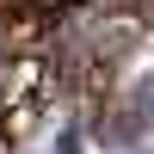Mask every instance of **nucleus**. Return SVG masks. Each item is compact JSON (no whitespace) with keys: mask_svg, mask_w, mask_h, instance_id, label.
Wrapping results in <instances>:
<instances>
[{"mask_svg":"<svg viewBox=\"0 0 154 154\" xmlns=\"http://www.w3.org/2000/svg\"><path fill=\"white\" fill-rule=\"evenodd\" d=\"M49 37H56V19H49L43 6H12V12H0V62H31V56H43Z\"/></svg>","mask_w":154,"mask_h":154,"instance_id":"nucleus-1","label":"nucleus"},{"mask_svg":"<svg viewBox=\"0 0 154 154\" xmlns=\"http://www.w3.org/2000/svg\"><path fill=\"white\" fill-rule=\"evenodd\" d=\"M37 6H43V12H49V6H80V0H37Z\"/></svg>","mask_w":154,"mask_h":154,"instance_id":"nucleus-2","label":"nucleus"}]
</instances>
